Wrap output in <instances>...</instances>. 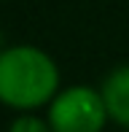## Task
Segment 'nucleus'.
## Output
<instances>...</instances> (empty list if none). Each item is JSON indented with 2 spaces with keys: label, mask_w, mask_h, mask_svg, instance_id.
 I'll return each mask as SVG.
<instances>
[{
  "label": "nucleus",
  "mask_w": 129,
  "mask_h": 132,
  "mask_svg": "<svg viewBox=\"0 0 129 132\" xmlns=\"http://www.w3.org/2000/svg\"><path fill=\"white\" fill-rule=\"evenodd\" d=\"M8 132H54L49 124V119H40V116H32V113H24V116H16L11 121Z\"/></svg>",
  "instance_id": "nucleus-4"
},
{
  "label": "nucleus",
  "mask_w": 129,
  "mask_h": 132,
  "mask_svg": "<svg viewBox=\"0 0 129 132\" xmlns=\"http://www.w3.org/2000/svg\"><path fill=\"white\" fill-rule=\"evenodd\" d=\"M59 92V68L30 43L0 51V103L14 111H35Z\"/></svg>",
  "instance_id": "nucleus-1"
},
{
  "label": "nucleus",
  "mask_w": 129,
  "mask_h": 132,
  "mask_svg": "<svg viewBox=\"0 0 129 132\" xmlns=\"http://www.w3.org/2000/svg\"><path fill=\"white\" fill-rule=\"evenodd\" d=\"M99 92H102L108 116L121 127H129V65L110 70Z\"/></svg>",
  "instance_id": "nucleus-3"
},
{
  "label": "nucleus",
  "mask_w": 129,
  "mask_h": 132,
  "mask_svg": "<svg viewBox=\"0 0 129 132\" xmlns=\"http://www.w3.org/2000/svg\"><path fill=\"white\" fill-rule=\"evenodd\" d=\"M49 124L54 132H102L108 121L102 92L94 86H70L49 103Z\"/></svg>",
  "instance_id": "nucleus-2"
}]
</instances>
